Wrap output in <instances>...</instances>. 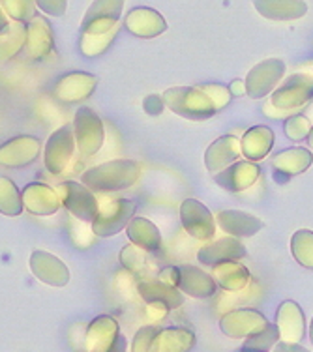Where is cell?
I'll return each instance as SVG.
<instances>
[{
	"instance_id": "obj_1",
	"label": "cell",
	"mask_w": 313,
	"mask_h": 352,
	"mask_svg": "<svg viewBox=\"0 0 313 352\" xmlns=\"http://www.w3.org/2000/svg\"><path fill=\"white\" fill-rule=\"evenodd\" d=\"M139 163L133 160H113L92 167L83 175V186L90 191L115 193L131 188L139 180Z\"/></svg>"
},
{
	"instance_id": "obj_2",
	"label": "cell",
	"mask_w": 313,
	"mask_h": 352,
	"mask_svg": "<svg viewBox=\"0 0 313 352\" xmlns=\"http://www.w3.org/2000/svg\"><path fill=\"white\" fill-rule=\"evenodd\" d=\"M165 107H169L175 115H180L188 120H208L216 115V107L211 98L204 94L201 87H173L165 90Z\"/></svg>"
},
{
	"instance_id": "obj_3",
	"label": "cell",
	"mask_w": 313,
	"mask_h": 352,
	"mask_svg": "<svg viewBox=\"0 0 313 352\" xmlns=\"http://www.w3.org/2000/svg\"><path fill=\"white\" fill-rule=\"evenodd\" d=\"M160 281L177 287L178 291L193 298H211L216 294L218 285L212 279L208 272L195 268L191 264L182 266H169L160 272Z\"/></svg>"
},
{
	"instance_id": "obj_4",
	"label": "cell",
	"mask_w": 313,
	"mask_h": 352,
	"mask_svg": "<svg viewBox=\"0 0 313 352\" xmlns=\"http://www.w3.org/2000/svg\"><path fill=\"white\" fill-rule=\"evenodd\" d=\"M313 100V74L299 72L287 77L270 96V105L287 115H296Z\"/></svg>"
},
{
	"instance_id": "obj_5",
	"label": "cell",
	"mask_w": 313,
	"mask_h": 352,
	"mask_svg": "<svg viewBox=\"0 0 313 352\" xmlns=\"http://www.w3.org/2000/svg\"><path fill=\"white\" fill-rule=\"evenodd\" d=\"M74 135L77 150L83 157H90L100 152L105 139V129L100 116L90 107L77 109L74 120Z\"/></svg>"
},
{
	"instance_id": "obj_6",
	"label": "cell",
	"mask_w": 313,
	"mask_h": 352,
	"mask_svg": "<svg viewBox=\"0 0 313 352\" xmlns=\"http://www.w3.org/2000/svg\"><path fill=\"white\" fill-rule=\"evenodd\" d=\"M85 349L87 352H126L128 343L120 330L118 322L109 315L96 317L85 333Z\"/></svg>"
},
{
	"instance_id": "obj_7",
	"label": "cell",
	"mask_w": 313,
	"mask_h": 352,
	"mask_svg": "<svg viewBox=\"0 0 313 352\" xmlns=\"http://www.w3.org/2000/svg\"><path fill=\"white\" fill-rule=\"evenodd\" d=\"M56 193H58L62 206L72 216L85 223H94L98 212H100V203L89 188L77 182H62L56 188Z\"/></svg>"
},
{
	"instance_id": "obj_8",
	"label": "cell",
	"mask_w": 313,
	"mask_h": 352,
	"mask_svg": "<svg viewBox=\"0 0 313 352\" xmlns=\"http://www.w3.org/2000/svg\"><path fill=\"white\" fill-rule=\"evenodd\" d=\"M285 62L279 58H268L255 64L246 77V94L252 100H261L265 96L272 94L279 87L281 79L285 77Z\"/></svg>"
},
{
	"instance_id": "obj_9",
	"label": "cell",
	"mask_w": 313,
	"mask_h": 352,
	"mask_svg": "<svg viewBox=\"0 0 313 352\" xmlns=\"http://www.w3.org/2000/svg\"><path fill=\"white\" fill-rule=\"evenodd\" d=\"M137 210L136 201L129 199H120V201H113L107 206H103L98 212V217L92 223V232L96 236L109 238L116 232L128 227V223L133 219Z\"/></svg>"
},
{
	"instance_id": "obj_10",
	"label": "cell",
	"mask_w": 313,
	"mask_h": 352,
	"mask_svg": "<svg viewBox=\"0 0 313 352\" xmlns=\"http://www.w3.org/2000/svg\"><path fill=\"white\" fill-rule=\"evenodd\" d=\"M75 152V135H74V126L66 124L51 133L49 141L45 142V154H43V163H45V169L51 175H62L66 167L72 162Z\"/></svg>"
},
{
	"instance_id": "obj_11",
	"label": "cell",
	"mask_w": 313,
	"mask_h": 352,
	"mask_svg": "<svg viewBox=\"0 0 313 352\" xmlns=\"http://www.w3.org/2000/svg\"><path fill=\"white\" fill-rule=\"evenodd\" d=\"M270 324L263 313L255 309H233L219 318V330L233 339H248Z\"/></svg>"
},
{
	"instance_id": "obj_12",
	"label": "cell",
	"mask_w": 313,
	"mask_h": 352,
	"mask_svg": "<svg viewBox=\"0 0 313 352\" xmlns=\"http://www.w3.org/2000/svg\"><path fill=\"white\" fill-rule=\"evenodd\" d=\"M122 0H100L87 10L83 19V34H105L118 28V19L122 14Z\"/></svg>"
},
{
	"instance_id": "obj_13",
	"label": "cell",
	"mask_w": 313,
	"mask_h": 352,
	"mask_svg": "<svg viewBox=\"0 0 313 352\" xmlns=\"http://www.w3.org/2000/svg\"><path fill=\"white\" fill-rule=\"evenodd\" d=\"M180 221L191 238H197V240L214 238L216 219L212 216V212L195 199H186L184 203L180 204Z\"/></svg>"
},
{
	"instance_id": "obj_14",
	"label": "cell",
	"mask_w": 313,
	"mask_h": 352,
	"mask_svg": "<svg viewBox=\"0 0 313 352\" xmlns=\"http://www.w3.org/2000/svg\"><path fill=\"white\" fill-rule=\"evenodd\" d=\"M276 328H278L279 341L300 345L302 339L306 338V318L304 311L296 302L285 300L281 302L276 311Z\"/></svg>"
},
{
	"instance_id": "obj_15",
	"label": "cell",
	"mask_w": 313,
	"mask_h": 352,
	"mask_svg": "<svg viewBox=\"0 0 313 352\" xmlns=\"http://www.w3.org/2000/svg\"><path fill=\"white\" fill-rule=\"evenodd\" d=\"M98 87V77L87 72H72L62 75L53 87V96L62 103L85 102Z\"/></svg>"
},
{
	"instance_id": "obj_16",
	"label": "cell",
	"mask_w": 313,
	"mask_h": 352,
	"mask_svg": "<svg viewBox=\"0 0 313 352\" xmlns=\"http://www.w3.org/2000/svg\"><path fill=\"white\" fill-rule=\"evenodd\" d=\"M137 292L150 307L158 311L167 313L171 309H178L184 304V294L177 287L164 283L160 279H144L137 285Z\"/></svg>"
},
{
	"instance_id": "obj_17",
	"label": "cell",
	"mask_w": 313,
	"mask_h": 352,
	"mask_svg": "<svg viewBox=\"0 0 313 352\" xmlns=\"http://www.w3.org/2000/svg\"><path fill=\"white\" fill-rule=\"evenodd\" d=\"M41 142L36 137L21 135L0 144V165L10 169L27 167L40 156Z\"/></svg>"
},
{
	"instance_id": "obj_18",
	"label": "cell",
	"mask_w": 313,
	"mask_h": 352,
	"mask_svg": "<svg viewBox=\"0 0 313 352\" xmlns=\"http://www.w3.org/2000/svg\"><path fill=\"white\" fill-rule=\"evenodd\" d=\"M30 272L49 287H66L69 281L68 266L49 251L38 250L30 255Z\"/></svg>"
},
{
	"instance_id": "obj_19",
	"label": "cell",
	"mask_w": 313,
	"mask_h": 352,
	"mask_svg": "<svg viewBox=\"0 0 313 352\" xmlns=\"http://www.w3.org/2000/svg\"><path fill=\"white\" fill-rule=\"evenodd\" d=\"M240 154H242V144L239 137H219L204 152V167L212 175H218L227 167H231L233 163L239 162Z\"/></svg>"
},
{
	"instance_id": "obj_20",
	"label": "cell",
	"mask_w": 313,
	"mask_h": 352,
	"mask_svg": "<svg viewBox=\"0 0 313 352\" xmlns=\"http://www.w3.org/2000/svg\"><path fill=\"white\" fill-rule=\"evenodd\" d=\"M259 176H261V167L257 163L244 160V162L233 163L231 167L214 175V182L229 193H240V191L250 190L252 186H255Z\"/></svg>"
},
{
	"instance_id": "obj_21",
	"label": "cell",
	"mask_w": 313,
	"mask_h": 352,
	"mask_svg": "<svg viewBox=\"0 0 313 352\" xmlns=\"http://www.w3.org/2000/svg\"><path fill=\"white\" fill-rule=\"evenodd\" d=\"M53 51V32L51 25L43 15L36 14L34 19L27 25V41L25 56L28 60H43Z\"/></svg>"
},
{
	"instance_id": "obj_22",
	"label": "cell",
	"mask_w": 313,
	"mask_h": 352,
	"mask_svg": "<svg viewBox=\"0 0 313 352\" xmlns=\"http://www.w3.org/2000/svg\"><path fill=\"white\" fill-rule=\"evenodd\" d=\"M248 255L246 245L237 240V238H222L216 242H211L204 248H201L197 253L199 263L204 266H218L224 263H233V261H240Z\"/></svg>"
},
{
	"instance_id": "obj_23",
	"label": "cell",
	"mask_w": 313,
	"mask_h": 352,
	"mask_svg": "<svg viewBox=\"0 0 313 352\" xmlns=\"http://www.w3.org/2000/svg\"><path fill=\"white\" fill-rule=\"evenodd\" d=\"M124 27L137 38H156L167 30V21L152 8H133L126 15Z\"/></svg>"
},
{
	"instance_id": "obj_24",
	"label": "cell",
	"mask_w": 313,
	"mask_h": 352,
	"mask_svg": "<svg viewBox=\"0 0 313 352\" xmlns=\"http://www.w3.org/2000/svg\"><path fill=\"white\" fill-rule=\"evenodd\" d=\"M23 195V206L34 216H53L61 208V199L53 188L45 184H28L25 190L21 191Z\"/></svg>"
},
{
	"instance_id": "obj_25",
	"label": "cell",
	"mask_w": 313,
	"mask_h": 352,
	"mask_svg": "<svg viewBox=\"0 0 313 352\" xmlns=\"http://www.w3.org/2000/svg\"><path fill=\"white\" fill-rule=\"evenodd\" d=\"M216 223L219 229L224 230L225 234L231 238H248L257 234L259 230L263 229V221L259 217L248 214V212L240 210H222L216 214Z\"/></svg>"
},
{
	"instance_id": "obj_26",
	"label": "cell",
	"mask_w": 313,
	"mask_h": 352,
	"mask_svg": "<svg viewBox=\"0 0 313 352\" xmlns=\"http://www.w3.org/2000/svg\"><path fill=\"white\" fill-rule=\"evenodd\" d=\"M274 129L268 126H253L242 137V154L246 156V162L257 163L265 160L274 146Z\"/></svg>"
},
{
	"instance_id": "obj_27",
	"label": "cell",
	"mask_w": 313,
	"mask_h": 352,
	"mask_svg": "<svg viewBox=\"0 0 313 352\" xmlns=\"http://www.w3.org/2000/svg\"><path fill=\"white\" fill-rule=\"evenodd\" d=\"M255 10L265 19L293 21L307 14V4L302 0H257Z\"/></svg>"
},
{
	"instance_id": "obj_28",
	"label": "cell",
	"mask_w": 313,
	"mask_h": 352,
	"mask_svg": "<svg viewBox=\"0 0 313 352\" xmlns=\"http://www.w3.org/2000/svg\"><path fill=\"white\" fill-rule=\"evenodd\" d=\"M212 279L216 281L218 287H222L227 292H239L244 291L250 285V272L240 261H233V263L218 264L212 268Z\"/></svg>"
},
{
	"instance_id": "obj_29",
	"label": "cell",
	"mask_w": 313,
	"mask_h": 352,
	"mask_svg": "<svg viewBox=\"0 0 313 352\" xmlns=\"http://www.w3.org/2000/svg\"><path fill=\"white\" fill-rule=\"evenodd\" d=\"M126 232L129 242L147 253H154L162 245V234L158 227L144 217H133L126 227Z\"/></svg>"
},
{
	"instance_id": "obj_30",
	"label": "cell",
	"mask_w": 313,
	"mask_h": 352,
	"mask_svg": "<svg viewBox=\"0 0 313 352\" xmlns=\"http://www.w3.org/2000/svg\"><path fill=\"white\" fill-rule=\"evenodd\" d=\"M313 163L312 150L304 148V146H293L283 152L276 154L272 160L274 169L285 176H296L306 173Z\"/></svg>"
},
{
	"instance_id": "obj_31",
	"label": "cell",
	"mask_w": 313,
	"mask_h": 352,
	"mask_svg": "<svg viewBox=\"0 0 313 352\" xmlns=\"http://www.w3.org/2000/svg\"><path fill=\"white\" fill-rule=\"evenodd\" d=\"M197 343L195 333L188 328H160L158 352H190Z\"/></svg>"
},
{
	"instance_id": "obj_32",
	"label": "cell",
	"mask_w": 313,
	"mask_h": 352,
	"mask_svg": "<svg viewBox=\"0 0 313 352\" xmlns=\"http://www.w3.org/2000/svg\"><path fill=\"white\" fill-rule=\"evenodd\" d=\"M27 41V25L23 23H8V27L0 32V62L14 58L25 49Z\"/></svg>"
},
{
	"instance_id": "obj_33",
	"label": "cell",
	"mask_w": 313,
	"mask_h": 352,
	"mask_svg": "<svg viewBox=\"0 0 313 352\" xmlns=\"http://www.w3.org/2000/svg\"><path fill=\"white\" fill-rule=\"evenodd\" d=\"M23 210L25 206H23V195L19 188L8 176H0V214L15 217Z\"/></svg>"
},
{
	"instance_id": "obj_34",
	"label": "cell",
	"mask_w": 313,
	"mask_h": 352,
	"mask_svg": "<svg viewBox=\"0 0 313 352\" xmlns=\"http://www.w3.org/2000/svg\"><path fill=\"white\" fill-rule=\"evenodd\" d=\"M291 253L300 266L313 270V230L300 229L294 232L291 238Z\"/></svg>"
},
{
	"instance_id": "obj_35",
	"label": "cell",
	"mask_w": 313,
	"mask_h": 352,
	"mask_svg": "<svg viewBox=\"0 0 313 352\" xmlns=\"http://www.w3.org/2000/svg\"><path fill=\"white\" fill-rule=\"evenodd\" d=\"M116 30H111V32H105V34H81V40H79L81 53L85 56H89V58H94V56H100L102 53H105L113 43V40H115Z\"/></svg>"
},
{
	"instance_id": "obj_36",
	"label": "cell",
	"mask_w": 313,
	"mask_h": 352,
	"mask_svg": "<svg viewBox=\"0 0 313 352\" xmlns=\"http://www.w3.org/2000/svg\"><path fill=\"white\" fill-rule=\"evenodd\" d=\"M279 343V333L278 328L274 324H268L265 330H261L259 333L248 338L244 341V349L242 351H252V352H270L274 351V346Z\"/></svg>"
},
{
	"instance_id": "obj_37",
	"label": "cell",
	"mask_w": 313,
	"mask_h": 352,
	"mask_svg": "<svg viewBox=\"0 0 313 352\" xmlns=\"http://www.w3.org/2000/svg\"><path fill=\"white\" fill-rule=\"evenodd\" d=\"M120 263L124 264V268H128L131 274L136 276H143L150 268L149 264V253L143 250H139L133 244L126 245L120 253Z\"/></svg>"
},
{
	"instance_id": "obj_38",
	"label": "cell",
	"mask_w": 313,
	"mask_h": 352,
	"mask_svg": "<svg viewBox=\"0 0 313 352\" xmlns=\"http://www.w3.org/2000/svg\"><path fill=\"white\" fill-rule=\"evenodd\" d=\"M4 12L14 17L15 23L28 25L36 15V2L32 0H2L0 2Z\"/></svg>"
},
{
	"instance_id": "obj_39",
	"label": "cell",
	"mask_w": 313,
	"mask_h": 352,
	"mask_svg": "<svg viewBox=\"0 0 313 352\" xmlns=\"http://www.w3.org/2000/svg\"><path fill=\"white\" fill-rule=\"evenodd\" d=\"M158 333L160 328L156 326H143L133 338L131 352H158Z\"/></svg>"
},
{
	"instance_id": "obj_40",
	"label": "cell",
	"mask_w": 313,
	"mask_h": 352,
	"mask_svg": "<svg viewBox=\"0 0 313 352\" xmlns=\"http://www.w3.org/2000/svg\"><path fill=\"white\" fill-rule=\"evenodd\" d=\"M312 131V122L306 115H294L291 118H287L285 124H283V133H285L287 139L291 141H302V139H307Z\"/></svg>"
},
{
	"instance_id": "obj_41",
	"label": "cell",
	"mask_w": 313,
	"mask_h": 352,
	"mask_svg": "<svg viewBox=\"0 0 313 352\" xmlns=\"http://www.w3.org/2000/svg\"><path fill=\"white\" fill-rule=\"evenodd\" d=\"M201 88H203L204 94L211 98V102L214 103L216 113H219L222 109H225L229 103H231V92H229V88H225L224 85L211 82V85H203Z\"/></svg>"
},
{
	"instance_id": "obj_42",
	"label": "cell",
	"mask_w": 313,
	"mask_h": 352,
	"mask_svg": "<svg viewBox=\"0 0 313 352\" xmlns=\"http://www.w3.org/2000/svg\"><path fill=\"white\" fill-rule=\"evenodd\" d=\"M36 8H40L43 14L61 17V15L66 14L68 2L66 0H41V2H36Z\"/></svg>"
},
{
	"instance_id": "obj_43",
	"label": "cell",
	"mask_w": 313,
	"mask_h": 352,
	"mask_svg": "<svg viewBox=\"0 0 313 352\" xmlns=\"http://www.w3.org/2000/svg\"><path fill=\"white\" fill-rule=\"evenodd\" d=\"M143 109L144 113L150 116H160L164 113L165 109V103H164V98L158 94H150L147 96L143 100Z\"/></svg>"
},
{
	"instance_id": "obj_44",
	"label": "cell",
	"mask_w": 313,
	"mask_h": 352,
	"mask_svg": "<svg viewBox=\"0 0 313 352\" xmlns=\"http://www.w3.org/2000/svg\"><path fill=\"white\" fill-rule=\"evenodd\" d=\"M274 352H312V351H307L306 346H302V345H291V343H281V341H279L278 345L274 346Z\"/></svg>"
},
{
	"instance_id": "obj_45",
	"label": "cell",
	"mask_w": 313,
	"mask_h": 352,
	"mask_svg": "<svg viewBox=\"0 0 313 352\" xmlns=\"http://www.w3.org/2000/svg\"><path fill=\"white\" fill-rule=\"evenodd\" d=\"M229 92H231V96H244L246 94V82L240 81V79L233 81L231 85H229Z\"/></svg>"
},
{
	"instance_id": "obj_46",
	"label": "cell",
	"mask_w": 313,
	"mask_h": 352,
	"mask_svg": "<svg viewBox=\"0 0 313 352\" xmlns=\"http://www.w3.org/2000/svg\"><path fill=\"white\" fill-rule=\"evenodd\" d=\"M8 27V17H6V12H4V8L0 4V32Z\"/></svg>"
},
{
	"instance_id": "obj_47",
	"label": "cell",
	"mask_w": 313,
	"mask_h": 352,
	"mask_svg": "<svg viewBox=\"0 0 313 352\" xmlns=\"http://www.w3.org/2000/svg\"><path fill=\"white\" fill-rule=\"evenodd\" d=\"M307 144H310V148L313 150V126H312V131H310V135H307Z\"/></svg>"
},
{
	"instance_id": "obj_48",
	"label": "cell",
	"mask_w": 313,
	"mask_h": 352,
	"mask_svg": "<svg viewBox=\"0 0 313 352\" xmlns=\"http://www.w3.org/2000/svg\"><path fill=\"white\" fill-rule=\"evenodd\" d=\"M310 339H312V345H313V318H312V322H310Z\"/></svg>"
},
{
	"instance_id": "obj_49",
	"label": "cell",
	"mask_w": 313,
	"mask_h": 352,
	"mask_svg": "<svg viewBox=\"0 0 313 352\" xmlns=\"http://www.w3.org/2000/svg\"><path fill=\"white\" fill-rule=\"evenodd\" d=\"M237 352H252V351H237Z\"/></svg>"
}]
</instances>
